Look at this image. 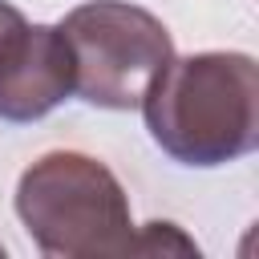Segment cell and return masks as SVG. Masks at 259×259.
<instances>
[{"mask_svg":"<svg viewBox=\"0 0 259 259\" xmlns=\"http://www.w3.org/2000/svg\"><path fill=\"white\" fill-rule=\"evenodd\" d=\"M20 16H24V12H20L16 4H8V0H0V36H4V32H8V28H12L16 20H20Z\"/></svg>","mask_w":259,"mask_h":259,"instance_id":"6","label":"cell"},{"mask_svg":"<svg viewBox=\"0 0 259 259\" xmlns=\"http://www.w3.org/2000/svg\"><path fill=\"white\" fill-rule=\"evenodd\" d=\"M0 255H4V247H0Z\"/></svg>","mask_w":259,"mask_h":259,"instance_id":"7","label":"cell"},{"mask_svg":"<svg viewBox=\"0 0 259 259\" xmlns=\"http://www.w3.org/2000/svg\"><path fill=\"white\" fill-rule=\"evenodd\" d=\"M138 109L174 162L227 166L259 146V65L247 53L170 57Z\"/></svg>","mask_w":259,"mask_h":259,"instance_id":"1","label":"cell"},{"mask_svg":"<svg viewBox=\"0 0 259 259\" xmlns=\"http://www.w3.org/2000/svg\"><path fill=\"white\" fill-rule=\"evenodd\" d=\"M65 97H73V53L65 32L20 16L0 36V121H40Z\"/></svg>","mask_w":259,"mask_h":259,"instance_id":"4","label":"cell"},{"mask_svg":"<svg viewBox=\"0 0 259 259\" xmlns=\"http://www.w3.org/2000/svg\"><path fill=\"white\" fill-rule=\"evenodd\" d=\"M73 53V93L97 109H138L174 57L170 28L130 0H89L57 24Z\"/></svg>","mask_w":259,"mask_h":259,"instance_id":"3","label":"cell"},{"mask_svg":"<svg viewBox=\"0 0 259 259\" xmlns=\"http://www.w3.org/2000/svg\"><path fill=\"white\" fill-rule=\"evenodd\" d=\"M16 214L28 239L57 259L134 255V214L117 174L81 154H40L16 182Z\"/></svg>","mask_w":259,"mask_h":259,"instance_id":"2","label":"cell"},{"mask_svg":"<svg viewBox=\"0 0 259 259\" xmlns=\"http://www.w3.org/2000/svg\"><path fill=\"white\" fill-rule=\"evenodd\" d=\"M166 255V251H178V255H198V247L174 227V223H146L134 231V255Z\"/></svg>","mask_w":259,"mask_h":259,"instance_id":"5","label":"cell"}]
</instances>
